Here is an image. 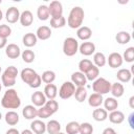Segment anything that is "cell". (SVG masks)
I'll use <instances>...</instances> for the list:
<instances>
[{
  "label": "cell",
  "instance_id": "cell-1",
  "mask_svg": "<svg viewBox=\"0 0 134 134\" xmlns=\"http://www.w3.org/2000/svg\"><path fill=\"white\" fill-rule=\"evenodd\" d=\"M1 105L6 109H18L21 105V99L15 89H7L1 99Z\"/></svg>",
  "mask_w": 134,
  "mask_h": 134
},
{
  "label": "cell",
  "instance_id": "cell-2",
  "mask_svg": "<svg viewBox=\"0 0 134 134\" xmlns=\"http://www.w3.org/2000/svg\"><path fill=\"white\" fill-rule=\"evenodd\" d=\"M21 80L31 88H38L41 85V76L31 68H24L21 71Z\"/></svg>",
  "mask_w": 134,
  "mask_h": 134
},
{
  "label": "cell",
  "instance_id": "cell-3",
  "mask_svg": "<svg viewBox=\"0 0 134 134\" xmlns=\"http://www.w3.org/2000/svg\"><path fill=\"white\" fill-rule=\"evenodd\" d=\"M84 17H85L84 9L81 6H74L73 8H71L69 16H68V20H67L68 26L73 29L80 28L82 26Z\"/></svg>",
  "mask_w": 134,
  "mask_h": 134
},
{
  "label": "cell",
  "instance_id": "cell-4",
  "mask_svg": "<svg viewBox=\"0 0 134 134\" xmlns=\"http://www.w3.org/2000/svg\"><path fill=\"white\" fill-rule=\"evenodd\" d=\"M59 109V104L54 99H49L46 100L45 105L40 107L38 109V117L40 118H48L52 114H54Z\"/></svg>",
  "mask_w": 134,
  "mask_h": 134
},
{
  "label": "cell",
  "instance_id": "cell-5",
  "mask_svg": "<svg viewBox=\"0 0 134 134\" xmlns=\"http://www.w3.org/2000/svg\"><path fill=\"white\" fill-rule=\"evenodd\" d=\"M18 75V69L15 66L7 67L2 73L1 81L4 87H12L16 84V77Z\"/></svg>",
  "mask_w": 134,
  "mask_h": 134
},
{
  "label": "cell",
  "instance_id": "cell-6",
  "mask_svg": "<svg viewBox=\"0 0 134 134\" xmlns=\"http://www.w3.org/2000/svg\"><path fill=\"white\" fill-rule=\"evenodd\" d=\"M92 89L95 93L98 94H106L108 92H110L111 89V83L109 81H107L104 77H97L93 84H92Z\"/></svg>",
  "mask_w": 134,
  "mask_h": 134
},
{
  "label": "cell",
  "instance_id": "cell-7",
  "mask_svg": "<svg viewBox=\"0 0 134 134\" xmlns=\"http://www.w3.org/2000/svg\"><path fill=\"white\" fill-rule=\"evenodd\" d=\"M79 50V42L72 37L66 38L64 43H63V52L67 57H72Z\"/></svg>",
  "mask_w": 134,
  "mask_h": 134
},
{
  "label": "cell",
  "instance_id": "cell-8",
  "mask_svg": "<svg viewBox=\"0 0 134 134\" xmlns=\"http://www.w3.org/2000/svg\"><path fill=\"white\" fill-rule=\"evenodd\" d=\"M74 92H75V86L71 82H65L62 84L59 90V96L62 99H68L74 94Z\"/></svg>",
  "mask_w": 134,
  "mask_h": 134
},
{
  "label": "cell",
  "instance_id": "cell-9",
  "mask_svg": "<svg viewBox=\"0 0 134 134\" xmlns=\"http://www.w3.org/2000/svg\"><path fill=\"white\" fill-rule=\"evenodd\" d=\"M48 10H49V15L52 18H58V17L63 16V5L60 1L50 2L48 6Z\"/></svg>",
  "mask_w": 134,
  "mask_h": 134
},
{
  "label": "cell",
  "instance_id": "cell-10",
  "mask_svg": "<svg viewBox=\"0 0 134 134\" xmlns=\"http://www.w3.org/2000/svg\"><path fill=\"white\" fill-rule=\"evenodd\" d=\"M122 62H124L122 57L118 52H112V53H110V55L108 58V64L111 68L120 67L122 65Z\"/></svg>",
  "mask_w": 134,
  "mask_h": 134
},
{
  "label": "cell",
  "instance_id": "cell-11",
  "mask_svg": "<svg viewBox=\"0 0 134 134\" xmlns=\"http://www.w3.org/2000/svg\"><path fill=\"white\" fill-rule=\"evenodd\" d=\"M5 19L8 23H16L20 19V12L17 7L12 6L6 10L5 14Z\"/></svg>",
  "mask_w": 134,
  "mask_h": 134
},
{
  "label": "cell",
  "instance_id": "cell-12",
  "mask_svg": "<svg viewBox=\"0 0 134 134\" xmlns=\"http://www.w3.org/2000/svg\"><path fill=\"white\" fill-rule=\"evenodd\" d=\"M71 83L74 86L84 87L87 83V79H86L84 73H82L80 71H76V72H73L72 75H71Z\"/></svg>",
  "mask_w": 134,
  "mask_h": 134
},
{
  "label": "cell",
  "instance_id": "cell-13",
  "mask_svg": "<svg viewBox=\"0 0 134 134\" xmlns=\"http://www.w3.org/2000/svg\"><path fill=\"white\" fill-rule=\"evenodd\" d=\"M5 54L9 58V59H17L20 54H21V50L20 47L17 44H8L5 48Z\"/></svg>",
  "mask_w": 134,
  "mask_h": 134
},
{
  "label": "cell",
  "instance_id": "cell-14",
  "mask_svg": "<svg viewBox=\"0 0 134 134\" xmlns=\"http://www.w3.org/2000/svg\"><path fill=\"white\" fill-rule=\"evenodd\" d=\"M30 130L35 134H44L46 132V125L40 119H35L30 124Z\"/></svg>",
  "mask_w": 134,
  "mask_h": 134
},
{
  "label": "cell",
  "instance_id": "cell-15",
  "mask_svg": "<svg viewBox=\"0 0 134 134\" xmlns=\"http://www.w3.org/2000/svg\"><path fill=\"white\" fill-rule=\"evenodd\" d=\"M79 50L83 55H91L95 51V45L92 42H83L79 46Z\"/></svg>",
  "mask_w": 134,
  "mask_h": 134
},
{
  "label": "cell",
  "instance_id": "cell-16",
  "mask_svg": "<svg viewBox=\"0 0 134 134\" xmlns=\"http://www.w3.org/2000/svg\"><path fill=\"white\" fill-rule=\"evenodd\" d=\"M31 102H32L34 106L42 107L46 103V96L44 95V93L42 91H36L31 95Z\"/></svg>",
  "mask_w": 134,
  "mask_h": 134
},
{
  "label": "cell",
  "instance_id": "cell-17",
  "mask_svg": "<svg viewBox=\"0 0 134 134\" xmlns=\"http://www.w3.org/2000/svg\"><path fill=\"white\" fill-rule=\"evenodd\" d=\"M22 114L26 119H34L35 117L38 116V109L34 105H27L23 108Z\"/></svg>",
  "mask_w": 134,
  "mask_h": 134
},
{
  "label": "cell",
  "instance_id": "cell-18",
  "mask_svg": "<svg viewBox=\"0 0 134 134\" xmlns=\"http://www.w3.org/2000/svg\"><path fill=\"white\" fill-rule=\"evenodd\" d=\"M36 36H37V39H40V40H47V39H49L50 36H51V29H50V27H48V26H46V25L40 26V27L37 29Z\"/></svg>",
  "mask_w": 134,
  "mask_h": 134
},
{
  "label": "cell",
  "instance_id": "cell-19",
  "mask_svg": "<svg viewBox=\"0 0 134 134\" xmlns=\"http://www.w3.org/2000/svg\"><path fill=\"white\" fill-rule=\"evenodd\" d=\"M44 95L48 99H54L58 94V88L54 84H47L44 88Z\"/></svg>",
  "mask_w": 134,
  "mask_h": 134
},
{
  "label": "cell",
  "instance_id": "cell-20",
  "mask_svg": "<svg viewBox=\"0 0 134 134\" xmlns=\"http://www.w3.org/2000/svg\"><path fill=\"white\" fill-rule=\"evenodd\" d=\"M76 36L79 39L85 41V40H88L91 38L92 36V30L90 27L88 26H81L80 28H77V31H76Z\"/></svg>",
  "mask_w": 134,
  "mask_h": 134
},
{
  "label": "cell",
  "instance_id": "cell-21",
  "mask_svg": "<svg viewBox=\"0 0 134 134\" xmlns=\"http://www.w3.org/2000/svg\"><path fill=\"white\" fill-rule=\"evenodd\" d=\"M20 23L23 26H29L32 24L34 21V17L30 10H24L22 14H20Z\"/></svg>",
  "mask_w": 134,
  "mask_h": 134
},
{
  "label": "cell",
  "instance_id": "cell-22",
  "mask_svg": "<svg viewBox=\"0 0 134 134\" xmlns=\"http://www.w3.org/2000/svg\"><path fill=\"white\" fill-rule=\"evenodd\" d=\"M116 77L119 82L121 83H128L130 82L131 77H132V73L129 69H126V68H122V69H119L116 73Z\"/></svg>",
  "mask_w": 134,
  "mask_h": 134
},
{
  "label": "cell",
  "instance_id": "cell-23",
  "mask_svg": "<svg viewBox=\"0 0 134 134\" xmlns=\"http://www.w3.org/2000/svg\"><path fill=\"white\" fill-rule=\"evenodd\" d=\"M104 102V98H103V95L102 94H98V93H93L89 96L88 98V104L90 107H93V108H97L99 107Z\"/></svg>",
  "mask_w": 134,
  "mask_h": 134
},
{
  "label": "cell",
  "instance_id": "cell-24",
  "mask_svg": "<svg viewBox=\"0 0 134 134\" xmlns=\"http://www.w3.org/2000/svg\"><path fill=\"white\" fill-rule=\"evenodd\" d=\"M109 120L112 122V124H121L124 120H125V114L121 112V111H118V110H114L112 111L110 114H109Z\"/></svg>",
  "mask_w": 134,
  "mask_h": 134
},
{
  "label": "cell",
  "instance_id": "cell-25",
  "mask_svg": "<svg viewBox=\"0 0 134 134\" xmlns=\"http://www.w3.org/2000/svg\"><path fill=\"white\" fill-rule=\"evenodd\" d=\"M37 36L32 32H27L23 36L22 38V42L26 47H32L37 44Z\"/></svg>",
  "mask_w": 134,
  "mask_h": 134
},
{
  "label": "cell",
  "instance_id": "cell-26",
  "mask_svg": "<svg viewBox=\"0 0 134 134\" xmlns=\"http://www.w3.org/2000/svg\"><path fill=\"white\" fill-rule=\"evenodd\" d=\"M46 131L49 133V134H58L60 133L61 131V125L58 120H49L46 125Z\"/></svg>",
  "mask_w": 134,
  "mask_h": 134
},
{
  "label": "cell",
  "instance_id": "cell-27",
  "mask_svg": "<svg viewBox=\"0 0 134 134\" xmlns=\"http://www.w3.org/2000/svg\"><path fill=\"white\" fill-rule=\"evenodd\" d=\"M110 92L112 93L113 97H120V96H122V94L125 92V88H124L122 84L116 82V83H113L111 85Z\"/></svg>",
  "mask_w": 134,
  "mask_h": 134
},
{
  "label": "cell",
  "instance_id": "cell-28",
  "mask_svg": "<svg viewBox=\"0 0 134 134\" xmlns=\"http://www.w3.org/2000/svg\"><path fill=\"white\" fill-rule=\"evenodd\" d=\"M104 106H105V110L106 111H114L117 109L118 107V102L115 97H107L104 102Z\"/></svg>",
  "mask_w": 134,
  "mask_h": 134
},
{
  "label": "cell",
  "instance_id": "cell-29",
  "mask_svg": "<svg viewBox=\"0 0 134 134\" xmlns=\"http://www.w3.org/2000/svg\"><path fill=\"white\" fill-rule=\"evenodd\" d=\"M92 117L94 118V120L96 121H104L107 119L108 117V113L105 109H102V108H97V109H94L93 112H92Z\"/></svg>",
  "mask_w": 134,
  "mask_h": 134
},
{
  "label": "cell",
  "instance_id": "cell-30",
  "mask_svg": "<svg viewBox=\"0 0 134 134\" xmlns=\"http://www.w3.org/2000/svg\"><path fill=\"white\" fill-rule=\"evenodd\" d=\"M5 121L9 126H15L19 122V114L15 111H8L5 114Z\"/></svg>",
  "mask_w": 134,
  "mask_h": 134
},
{
  "label": "cell",
  "instance_id": "cell-31",
  "mask_svg": "<svg viewBox=\"0 0 134 134\" xmlns=\"http://www.w3.org/2000/svg\"><path fill=\"white\" fill-rule=\"evenodd\" d=\"M115 40H116L117 43L124 45V44H127V43L130 42V40H131V35H130L128 31H124V30H122V31H119V32L116 34Z\"/></svg>",
  "mask_w": 134,
  "mask_h": 134
},
{
  "label": "cell",
  "instance_id": "cell-32",
  "mask_svg": "<svg viewBox=\"0 0 134 134\" xmlns=\"http://www.w3.org/2000/svg\"><path fill=\"white\" fill-rule=\"evenodd\" d=\"M37 16L39 18V20L41 21H45L49 18V10H48V6L47 5H40L38 7V10H37Z\"/></svg>",
  "mask_w": 134,
  "mask_h": 134
},
{
  "label": "cell",
  "instance_id": "cell-33",
  "mask_svg": "<svg viewBox=\"0 0 134 134\" xmlns=\"http://www.w3.org/2000/svg\"><path fill=\"white\" fill-rule=\"evenodd\" d=\"M98 74H99V69H98V67H96L95 65H92V66L88 69V71L85 73V76H86V79L89 80V81H95V80L98 77Z\"/></svg>",
  "mask_w": 134,
  "mask_h": 134
},
{
  "label": "cell",
  "instance_id": "cell-34",
  "mask_svg": "<svg viewBox=\"0 0 134 134\" xmlns=\"http://www.w3.org/2000/svg\"><path fill=\"white\" fill-rule=\"evenodd\" d=\"M93 62L96 67H103L106 65L107 59L103 52H95L93 55Z\"/></svg>",
  "mask_w": 134,
  "mask_h": 134
},
{
  "label": "cell",
  "instance_id": "cell-35",
  "mask_svg": "<svg viewBox=\"0 0 134 134\" xmlns=\"http://www.w3.org/2000/svg\"><path fill=\"white\" fill-rule=\"evenodd\" d=\"M73 95H74L75 99H76L79 103H82V102H84V100L86 99V97H87V90H86L85 87H77V88L75 89V92H74Z\"/></svg>",
  "mask_w": 134,
  "mask_h": 134
},
{
  "label": "cell",
  "instance_id": "cell-36",
  "mask_svg": "<svg viewBox=\"0 0 134 134\" xmlns=\"http://www.w3.org/2000/svg\"><path fill=\"white\" fill-rule=\"evenodd\" d=\"M65 24H66V19L63 16L50 19V26L52 28H61V27L65 26Z\"/></svg>",
  "mask_w": 134,
  "mask_h": 134
},
{
  "label": "cell",
  "instance_id": "cell-37",
  "mask_svg": "<svg viewBox=\"0 0 134 134\" xmlns=\"http://www.w3.org/2000/svg\"><path fill=\"white\" fill-rule=\"evenodd\" d=\"M41 80L46 84H52V82L55 80V73L51 70H46L42 73Z\"/></svg>",
  "mask_w": 134,
  "mask_h": 134
},
{
  "label": "cell",
  "instance_id": "cell-38",
  "mask_svg": "<svg viewBox=\"0 0 134 134\" xmlns=\"http://www.w3.org/2000/svg\"><path fill=\"white\" fill-rule=\"evenodd\" d=\"M80 124L77 121H70L66 125V133L67 134H79Z\"/></svg>",
  "mask_w": 134,
  "mask_h": 134
},
{
  "label": "cell",
  "instance_id": "cell-39",
  "mask_svg": "<svg viewBox=\"0 0 134 134\" xmlns=\"http://www.w3.org/2000/svg\"><path fill=\"white\" fill-rule=\"evenodd\" d=\"M21 55H22V59H23V61L25 63H32L34 60H35V58H36L35 52L32 50H30V49H25L21 53Z\"/></svg>",
  "mask_w": 134,
  "mask_h": 134
},
{
  "label": "cell",
  "instance_id": "cell-40",
  "mask_svg": "<svg viewBox=\"0 0 134 134\" xmlns=\"http://www.w3.org/2000/svg\"><path fill=\"white\" fill-rule=\"evenodd\" d=\"M92 65H93L92 62H91L90 60H88V59H84V60L80 61V63H79V69H80V72H82V73L85 74V73L88 71V69H89Z\"/></svg>",
  "mask_w": 134,
  "mask_h": 134
},
{
  "label": "cell",
  "instance_id": "cell-41",
  "mask_svg": "<svg viewBox=\"0 0 134 134\" xmlns=\"http://www.w3.org/2000/svg\"><path fill=\"white\" fill-rule=\"evenodd\" d=\"M80 134H92L93 133V127L89 122H83L80 124V129H79Z\"/></svg>",
  "mask_w": 134,
  "mask_h": 134
},
{
  "label": "cell",
  "instance_id": "cell-42",
  "mask_svg": "<svg viewBox=\"0 0 134 134\" xmlns=\"http://www.w3.org/2000/svg\"><path fill=\"white\" fill-rule=\"evenodd\" d=\"M122 60H125L126 62H129V63H132L134 61V47H129L125 50Z\"/></svg>",
  "mask_w": 134,
  "mask_h": 134
},
{
  "label": "cell",
  "instance_id": "cell-43",
  "mask_svg": "<svg viewBox=\"0 0 134 134\" xmlns=\"http://www.w3.org/2000/svg\"><path fill=\"white\" fill-rule=\"evenodd\" d=\"M10 34H12V28H10L8 25H6V24L0 25V36H1V37L7 39V38L10 36Z\"/></svg>",
  "mask_w": 134,
  "mask_h": 134
},
{
  "label": "cell",
  "instance_id": "cell-44",
  "mask_svg": "<svg viewBox=\"0 0 134 134\" xmlns=\"http://www.w3.org/2000/svg\"><path fill=\"white\" fill-rule=\"evenodd\" d=\"M102 134H117V133H116L115 130L112 129V128H106V129L103 131Z\"/></svg>",
  "mask_w": 134,
  "mask_h": 134
},
{
  "label": "cell",
  "instance_id": "cell-45",
  "mask_svg": "<svg viewBox=\"0 0 134 134\" xmlns=\"http://www.w3.org/2000/svg\"><path fill=\"white\" fill-rule=\"evenodd\" d=\"M6 42H7V39L0 36V49L1 48H4L6 46Z\"/></svg>",
  "mask_w": 134,
  "mask_h": 134
},
{
  "label": "cell",
  "instance_id": "cell-46",
  "mask_svg": "<svg viewBox=\"0 0 134 134\" xmlns=\"http://www.w3.org/2000/svg\"><path fill=\"white\" fill-rule=\"evenodd\" d=\"M5 134H20V133H19V131H18L17 129L12 128V129H8V130L6 131V133H5Z\"/></svg>",
  "mask_w": 134,
  "mask_h": 134
},
{
  "label": "cell",
  "instance_id": "cell-47",
  "mask_svg": "<svg viewBox=\"0 0 134 134\" xmlns=\"http://www.w3.org/2000/svg\"><path fill=\"white\" fill-rule=\"evenodd\" d=\"M129 105H130V107L133 109L134 108V96H131L130 97V99H129Z\"/></svg>",
  "mask_w": 134,
  "mask_h": 134
},
{
  "label": "cell",
  "instance_id": "cell-48",
  "mask_svg": "<svg viewBox=\"0 0 134 134\" xmlns=\"http://www.w3.org/2000/svg\"><path fill=\"white\" fill-rule=\"evenodd\" d=\"M20 134H34L32 133V131L31 130H28V129H25V130H23Z\"/></svg>",
  "mask_w": 134,
  "mask_h": 134
},
{
  "label": "cell",
  "instance_id": "cell-49",
  "mask_svg": "<svg viewBox=\"0 0 134 134\" xmlns=\"http://www.w3.org/2000/svg\"><path fill=\"white\" fill-rule=\"evenodd\" d=\"M133 115H134V114L132 113V114L130 115V117H129V121H130V127H131V128H133V122H132V117H133Z\"/></svg>",
  "mask_w": 134,
  "mask_h": 134
},
{
  "label": "cell",
  "instance_id": "cell-50",
  "mask_svg": "<svg viewBox=\"0 0 134 134\" xmlns=\"http://www.w3.org/2000/svg\"><path fill=\"white\" fill-rule=\"evenodd\" d=\"M2 18H3V14H2V10L0 9V20H1Z\"/></svg>",
  "mask_w": 134,
  "mask_h": 134
},
{
  "label": "cell",
  "instance_id": "cell-51",
  "mask_svg": "<svg viewBox=\"0 0 134 134\" xmlns=\"http://www.w3.org/2000/svg\"><path fill=\"white\" fill-rule=\"evenodd\" d=\"M1 118H2V114H1V112H0V120H1Z\"/></svg>",
  "mask_w": 134,
  "mask_h": 134
},
{
  "label": "cell",
  "instance_id": "cell-52",
  "mask_svg": "<svg viewBox=\"0 0 134 134\" xmlns=\"http://www.w3.org/2000/svg\"><path fill=\"white\" fill-rule=\"evenodd\" d=\"M58 134H65V133H62V132H60V133H58Z\"/></svg>",
  "mask_w": 134,
  "mask_h": 134
},
{
  "label": "cell",
  "instance_id": "cell-53",
  "mask_svg": "<svg viewBox=\"0 0 134 134\" xmlns=\"http://www.w3.org/2000/svg\"><path fill=\"white\" fill-rule=\"evenodd\" d=\"M0 91H1V84H0Z\"/></svg>",
  "mask_w": 134,
  "mask_h": 134
},
{
  "label": "cell",
  "instance_id": "cell-54",
  "mask_svg": "<svg viewBox=\"0 0 134 134\" xmlns=\"http://www.w3.org/2000/svg\"><path fill=\"white\" fill-rule=\"evenodd\" d=\"M0 72H1V66H0Z\"/></svg>",
  "mask_w": 134,
  "mask_h": 134
},
{
  "label": "cell",
  "instance_id": "cell-55",
  "mask_svg": "<svg viewBox=\"0 0 134 134\" xmlns=\"http://www.w3.org/2000/svg\"><path fill=\"white\" fill-rule=\"evenodd\" d=\"M1 2H2V1H1V0H0V4H1Z\"/></svg>",
  "mask_w": 134,
  "mask_h": 134
}]
</instances>
